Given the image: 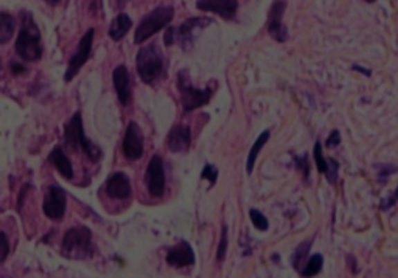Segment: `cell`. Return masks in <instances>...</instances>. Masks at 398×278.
I'll return each instance as SVG.
<instances>
[{
  "label": "cell",
  "instance_id": "1",
  "mask_svg": "<svg viewBox=\"0 0 398 278\" xmlns=\"http://www.w3.org/2000/svg\"><path fill=\"white\" fill-rule=\"evenodd\" d=\"M16 53L24 61H39L42 58L41 31L28 12L22 15V27L16 41Z\"/></svg>",
  "mask_w": 398,
  "mask_h": 278
},
{
  "label": "cell",
  "instance_id": "2",
  "mask_svg": "<svg viewBox=\"0 0 398 278\" xmlns=\"http://www.w3.org/2000/svg\"><path fill=\"white\" fill-rule=\"evenodd\" d=\"M62 255L71 260H87L93 255L92 232L84 225L73 227L62 239Z\"/></svg>",
  "mask_w": 398,
  "mask_h": 278
},
{
  "label": "cell",
  "instance_id": "3",
  "mask_svg": "<svg viewBox=\"0 0 398 278\" xmlns=\"http://www.w3.org/2000/svg\"><path fill=\"white\" fill-rule=\"evenodd\" d=\"M137 73L145 84H151L161 77L165 68V61L163 55L156 44H150L147 47L138 50L136 56Z\"/></svg>",
  "mask_w": 398,
  "mask_h": 278
},
{
  "label": "cell",
  "instance_id": "4",
  "mask_svg": "<svg viewBox=\"0 0 398 278\" xmlns=\"http://www.w3.org/2000/svg\"><path fill=\"white\" fill-rule=\"evenodd\" d=\"M64 140L69 147L73 149H81L87 156V159L92 162H97L101 156V151L93 145L89 138L84 134V126H83V117L81 113H73L72 118L69 120L64 126Z\"/></svg>",
  "mask_w": 398,
  "mask_h": 278
},
{
  "label": "cell",
  "instance_id": "5",
  "mask_svg": "<svg viewBox=\"0 0 398 278\" xmlns=\"http://www.w3.org/2000/svg\"><path fill=\"white\" fill-rule=\"evenodd\" d=\"M173 17L174 10L172 6H159V8L151 11L150 15L145 16L141 24H138L134 36V44H143L145 41H148L151 36L159 33L162 28L168 27V24L173 21Z\"/></svg>",
  "mask_w": 398,
  "mask_h": 278
},
{
  "label": "cell",
  "instance_id": "6",
  "mask_svg": "<svg viewBox=\"0 0 398 278\" xmlns=\"http://www.w3.org/2000/svg\"><path fill=\"white\" fill-rule=\"evenodd\" d=\"M178 91L181 93V103L184 112H192L198 107L206 106L212 98V89H197L190 83L188 72L181 71L178 73Z\"/></svg>",
  "mask_w": 398,
  "mask_h": 278
},
{
  "label": "cell",
  "instance_id": "7",
  "mask_svg": "<svg viewBox=\"0 0 398 278\" xmlns=\"http://www.w3.org/2000/svg\"><path fill=\"white\" fill-rule=\"evenodd\" d=\"M145 185L154 198H162L165 192V168L161 156H153L148 162L147 173H145Z\"/></svg>",
  "mask_w": 398,
  "mask_h": 278
},
{
  "label": "cell",
  "instance_id": "8",
  "mask_svg": "<svg viewBox=\"0 0 398 278\" xmlns=\"http://www.w3.org/2000/svg\"><path fill=\"white\" fill-rule=\"evenodd\" d=\"M93 35H96V30L89 28L86 31V35L81 37L77 52H75L71 61H69V67H67V72L64 77L66 81H72L75 77H77V73L81 71V67H83L87 62V59H89L91 52H92Z\"/></svg>",
  "mask_w": 398,
  "mask_h": 278
},
{
  "label": "cell",
  "instance_id": "9",
  "mask_svg": "<svg viewBox=\"0 0 398 278\" xmlns=\"http://www.w3.org/2000/svg\"><path fill=\"white\" fill-rule=\"evenodd\" d=\"M123 156L129 160H137L143 156V132L137 122H129L122 143Z\"/></svg>",
  "mask_w": 398,
  "mask_h": 278
},
{
  "label": "cell",
  "instance_id": "10",
  "mask_svg": "<svg viewBox=\"0 0 398 278\" xmlns=\"http://www.w3.org/2000/svg\"><path fill=\"white\" fill-rule=\"evenodd\" d=\"M66 207L67 198L64 189L58 185H50L46 199H44V213H46V216L58 221L64 216Z\"/></svg>",
  "mask_w": 398,
  "mask_h": 278
},
{
  "label": "cell",
  "instance_id": "11",
  "mask_svg": "<svg viewBox=\"0 0 398 278\" xmlns=\"http://www.w3.org/2000/svg\"><path fill=\"white\" fill-rule=\"evenodd\" d=\"M167 264L172 268H187L193 266L195 261H197V257H195V252L190 248V244L187 241H179L176 245H173L172 249L168 250V254L165 257Z\"/></svg>",
  "mask_w": 398,
  "mask_h": 278
},
{
  "label": "cell",
  "instance_id": "12",
  "mask_svg": "<svg viewBox=\"0 0 398 278\" xmlns=\"http://www.w3.org/2000/svg\"><path fill=\"white\" fill-rule=\"evenodd\" d=\"M285 10H287V3L283 2V0H277V2H274L273 8H271V12H269L268 31L277 42H285L288 39V30L285 25L282 24V17Z\"/></svg>",
  "mask_w": 398,
  "mask_h": 278
},
{
  "label": "cell",
  "instance_id": "13",
  "mask_svg": "<svg viewBox=\"0 0 398 278\" xmlns=\"http://www.w3.org/2000/svg\"><path fill=\"white\" fill-rule=\"evenodd\" d=\"M112 81H114V87H116L118 101L122 106H129L131 104V98H132V92H131V78H129V72L126 66L120 64L112 72Z\"/></svg>",
  "mask_w": 398,
  "mask_h": 278
},
{
  "label": "cell",
  "instance_id": "14",
  "mask_svg": "<svg viewBox=\"0 0 398 278\" xmlns=\"http://www.w3.org/2000/svg\"><path fill=\"white\" fill-rule=\"evenodd\" d=\"M168 149L172 153H186L192 145V129L187 124H176L168 132Z\"/></svg>",
  "mask_w": 398,
  "mask_h": 278
},
{
  "label": "cell",
  "instance_id": "15",
  "mask_svg": "<svg viewBox=\"0 0 398 278\" xmlns=\"http://www.w3.org/2000/svg\"><path fill=\"white\" fill-rule=\"evenodd\" d=\"M106 194L111 199H128L131 196L129 178L122 172L112 173L106 180Z\"/></svg>",
  "mask_w": 398,
  "mask_h": 278
},
{
  "label": "cell",
  "instance_id": "16",
  "mask_svg": "<svg viewBox=\"0 0 398 278\" xmlns=\"http://www.w3.org/2000/svg\"><path fill=\"white\" fill-rule=\"evenodd\" d=\"M208 24H212V21L207 17L188 19V21L182 24L179 28H174L176 41H179V44L184 50L190 48L192 41H193V31L198 30V28H202V27H207Z\"/></svg>",
  "mask_w": 398,
  "mask_h": 278
},
{
  "label": "cell",
  "instance_id": "17",
  "mask_svg": "<svg viewBox=\"0 0 398 278\" xmlns=\"http://www.w3.org/2000/svg\"><path fill=\"white\" fill-rule=\"evenodd\" d=\"M197 8L215 12L223 19H232L238 10V2L237 0H198Z\"/></svg>",
  "mask_w": 398,
  "mask_h": 278
},
{
  "label": "cell",
  "instance_id": "18",
  "mask_svg": "<svg viewBox=\"0 0 398 278\" xmlns=\"http://www.w3.org/2000/svg\"><path fill=\"white\" fill-rule=\"evenodd\" d=\"M48 160L56 169H58V173L62 176V178L67 180L73 179V167L61 147H56L52 153H50Z\"/></svg>",
  "mask_w": 398,
  "mask_h": 278
},
{
  "label": "cell",
  "instance_id": "19",
  "mask_svg": "<svg viewBox=\"0 0 398 278\" xmlns=\"http://www.w3.org/2000/svg\"><path fill=\"white\" fill-rule=\"evenodd\" d=\"M131 27H132L131 17L128 15H125V12H120V15L112 21L107 35H109L112 41H120L126 33H128Z\"/></svg>",
  "mask_w": 398,
  "mask_h": 278
},
{
  "label": "cell",
  "instance_id": "20",
  "mask_svg": "<svg viewBox=\"0 0 398 278\" xmlns=\"http://www.w3.org/2000/svg\"><path fill=\"white\" fill-rule=\"evenodd\" d=\"M268 140H269V131H264V132H262L260 136H258L255 143L252 145V148L249 151V156H248V163H246V172H248V174L254 172L257 157H258V154H260V151L263 149L264 145L268 143Z\"/></svg>",
  "mask_w": 398,
  "mask_h": 278
},
{
  "label": "cell",
  "instance_id": "21",
  "mask_svg": "<svg viewBox=\"0 0 398 278\" xmlns=\"http://www.w3.org/2000/svg\"><path fill=\"white\" fill-rule=\"evenodd\" d=\"M16 30L15 17L8 12H0V44L8 42Z\"/></svg>",
  "mask_w": 398,
  "mask_h": 278
},
{
  "label": "cell",
  "instance_id": "22",
  "mask_svg": "<svg viewBox=\"0 0 398 278\" xmlns=\"http://www.w3.org/2000/svg\"><path fill=\"white\" fill-rule=\"evenodd\" d=\"M322 266H324V258H322V255L316 254V255L308 258L307 266L302 269L300 275L302 277H314V275H318L320 272Z\"/></svg>",
  "mask_w": 398,
  "mask_h": 278
},
{
  "label": "cell",
  "instance_id": "23",
  "mask_svg": "<svg viewBox=\"0 0 398 278\" xmlns=\"http://www.w3.org/2000/svg\"><path fill=\"white\" fill-rule=\"evenodd\" d=\"M249 216H251V221H252V224H254L255 229L262 230V232H266L269 229L268 218L264 216L262 212H258L257 208H252V210L249 212Z\"/></svg>",
  "mask_w": 398,
  "mask_h": 278
},
{
  "label": "cell",
  "instance_id": "24",
  "mask_svg": "<svg viewBox=\"0 0 398 278\" xmlns=\"http://www.w3.org/2000/svg\"><path fill=\"white\" fill-rule=\"evenodd\" d=\"M227 245H229V235H227V225L223 224V229H221V239L218 244V250H217V260L223 261L227 254Z\"/></svg>",
  "mask_w": 398,
  "mask_h": 278
},
{
  "label": "cell",
  "instance_id": "25",
  "mask_svg": "<svg viewBox=\"0 0 398 278\" xmlns=\"http://www.w3.org/2000/svg\"><path fill=\"white\" fill-rule=\"evenodd\" d=\"M309 244H311V241L303 243V244H300V245H299V249L296 250V254H294V257H293V266H294V269H296V270H299V269H300L302 261L305 260V258H307L308 250H309V248H308Z\"/></svg>",
  "mask_w": 398,
  "mask_h": 278
},
{
  "label": "cell",
  "instance_id": "26",
  "mask_svg": "<svg viewBox=\"0 0 398 278\" xmlns=\"http://www.w3.org/2000/svg\"><path fill=\"white\" fill-rule=\"evenodd\" d=\"M313 154H314L316 167H318L319 173L325 174V172H327V159L324 157V154H322V145H320V142L314 143V153Z\"/></svg>",
  "mask_w": 398,
  "mask_h": 278
},
{
  "label": "cell",
  "instance_id": "27",
  "mask_svg": "<svg viewBox=\"0 0 398 278\" xmlns=\"http://www.w3.org/2000/svg\"><path fill=\"white\" fill-rule=\"evenodd\" d=\"M201 178L210 182V185L213 187L215 184H217V180H218V169L215 168L213 165H210V163H207V165L202 168Z\"/></svg>",
  "mask_w": 398,
  "mask_h": 278
},
{
  "label": "cell",
  "instance_id": "28",
  "mask_svg": "<svg viewBox=\"0 0 398 278\" xmlns=\"http://www.w3.org/2000/svg\"><path fill=\"white\" fill-rule=\"evenodd\" d=\"M338 162L336 160H333V159H327V172H325V176H327V179L328 182H332V184H334V182L338 180Z\"/></svg>",
  "mask_w": 398,
  "mask_h": 278
},
{
  "label": "cell",
  "instance_id": "29",
  "mask_svg": "<svg viewBox=\"0 0 398 278\" xmlns=\"http://www.w3.org/2000/svg\"><path fill=\"white\" fill-rule=\"evenodd\" d=\"M294 162H296V167L299 168V172L303 174V178H305V180H308V178H309V162H308V156L303 154V156H300V157H296Z\"/></svg>",
  "mask_w": 398,
  "mask_h": 278
},
{
  "label": "cell",
  "instance_id": "30",
  "mask_svg": "<svg viewBox=\"0 0 398 278\" xmlns=\"http://www.w3.org/2000/svg\"><path fill=\"white\" fill-rule=\"evenodd\" d=\"M10 245H8V238L3 232H0V263H2L6 257H8Z\"/></svg>",
  "mask_w": 398,
  "mask_h": 278
},
{
  "label": "cell",
  "instance_id": "31",
  "mask_svg": "<svg viewBox=\"0 0 398 278\" xmlns=\"http://www.w3.org/2000/svg\"><path fill=\"white\" fill-rule=\"evenodd\" d=\"M341 143V136H339V131H333L330 137L327 138V142H325V147L327 148H336L338 145Z\"/></svg>",
  "mask_w": 398,
  "mask_h": 278
},
{
  "label": "cell",
  "instance_id": "32",
  "mask_svg": "<svg viewBox=\"0 0 398 278\" xmlns=\"http://www.w3.org/2000/svg\"><path fill=\"white\" fill-rule=\"evenodd\" d=\"M163 42H165V46L170 47L173 46L176 42V36H174V27H168L165 31V36H163Z\"/></svg>",
  "mask_w": 398,
  "mask_h": 278
},
{
  "label": "cell",
  "instance_id": "33",
  "mask_svg": "<svg viewBox=\"0 0 398 278\" xmlns=\"http://www.w3.org/2000/svg\"><path fill=\"white\" fill-rule=\"evenodd\" d=\"M11 72L15 73V75H19V73L27 72V68H25V66H24V64H21V62L12 61V62H11Z\"/></svg>",
  "mask_w": 398,
  "mask_h": 278
},
{
  "label": "cell",
  "instance_id": "34",
  "mask_svg": "<svg viewBox=\"0 0 398 278\" xmlns=\"http://www.w3.org/2000/svg\"><path fill=\"white\" fill-rule=\"evenodd\" d=\"M394 204H395V193H394L392 196H390V201H388V202L384 201V202H383V204H381V210H389V208L392 207Z\"/></svg>",
  "mask_w": 398,
  "mask_h": 278
},
{
  "label": "cell",
  "instance_id": "35",
  "mask_svg": "<svg viewBox=\"0 0 398 278\" xmlns=\"http://www.w3.org/2000/svg\"><path fill=\"white\" fill-rule=\"evenodd\" d=\"M353 71H358V72H361V73H364L365 77H370V71H365V68H363V67H359V66H353Z\"/></svg>",
  "mask_w": 398,
  "mask_h": 278
},
{
  "label": "cell",
  "instance_id": "36",
  "mask_svg": "<svg viewBox=\"0 0 398 278\" xmlns=\"http://www.w3.org/2000/svg\"><path fill=\"white\" fill-rule=\"evenodd\" d=\"M128 2H129V0H117V6H118V10H122L123 6H125L126 3H128Z\"/></svg>",
  "mask_w": 398,
  "mask_h": 278
},
{
  "label": "cell",
  "instance_id": "37",
  "mask_svg": "<svg viewBox=\"0 0 398 278\" xmlns=\"http://www.w3.org/2000/svg\"><path fill=\"white\" fill-rule=\"evenodd\" d=\"M46 2L50 5H56V3H60V0H46Z\"/></svg>",
  "mask_w": 398,
  "mask_h": 278
},
{
  "label": "cell",
  "instance_id": "38",
  "mask_svg": "<svg viewBox=\"0 0 398 278\" xmlns=\"http://www.w3.org/2000/svg\"><path fill=\"white\" fill-rule=\"evenodd\" d=\"M365 2H369V3H374V2H377V0H365Z\"/></svg>",
  "mask_w": 398,
  "mask_h": 278
},
{
  "label": "cell",
  "instance_id": "39",
  "mask_svg": "<svg viewBox=\"0 0 398 278\" xmlns=\"http://www.w3.org/2000/svg\"><path fill=\"white\" fill-rule=\"evenodd\" d=\"M0 66H2V61H0Z\"/></svg>",
  "mask_w": 398,
  "mask_h": 278
}]
</instances>
